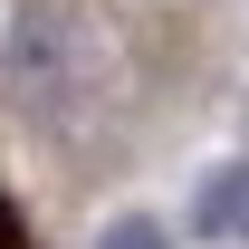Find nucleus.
<instances>
[{"instance_id": "nucleus-1", "label": "nucleus", "mask_w": 249, "mask_h": 249, "mask_svg": "<svg viewBox=\"0 0 249 249\" xmlns=\"http://www.w3.org/2000/svg\"><path fill=\"white\" fill-rule=\"evenodd\" d=\"M182 230H192V240H249V163L201 173V192H192Z\"/></svg>"}, {"instance_id": "nucleus-2", "label": "nucleus", "mask_w": 249, "mask_h": 249, "mask_svg": "<svg viewBox=\"0 0 249 249\" xmlns=\"http://www.w3.org/2000/svg\"><path fill=\"white\" fill-rule=\"evenodd\" d=\"M96 249H173V240H163V220H144V211H115L106 230H96Z\"/></svg>"}]
</instances>
